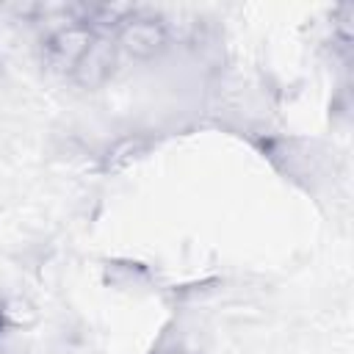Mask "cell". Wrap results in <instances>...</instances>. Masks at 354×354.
<instances>
[{"mask_svg":"<svg viewBox=\"0 0 354 354\" xmlns=\"http://www.w3.org/2000/svg\"><path fill=\"white\" fill-rule=\"evenodd\" d=\"M97 36L91 33V28L83 25V19H75L64 28H58L50 39H47V58L55 64V66H64V69H75L77 61L83 58V53L91 47Z\"/></svg>","mask_w":354,"mask_h":354,"instance_id":"obj_1","label":"cell"},{"mask_svg":"<svg viewBox=\"0 0 354 354\" xmlns=\"http://www.w3.org/2000/svg\"><path fill=\"white\" fill-rule=\"evenodd\" d=\"M166 44V28L163 22L152 17H133L122 19L119 25V47L136 58H149Z\"/></svg>","mask_w":354,"mask_h":354,"instance_id":"obj_2","label":"cell"},{"mask_svg":"<svg viewBox=\"0 0 354 354\" xmlns=\"http://www.w3.org/2000/svg\"><path fill=\"white\" fill-rule=\"evenodd\" d=\"M113 66V47L105 39H94L91 47L83 53V58L77 61V66L72 69V75L83 83V86H97L111 75Z\"/></svg>","mask_w":354,"mask_h":354,"instance_id":"obj_3","label":"cell"}]
</instances>
